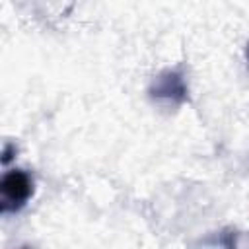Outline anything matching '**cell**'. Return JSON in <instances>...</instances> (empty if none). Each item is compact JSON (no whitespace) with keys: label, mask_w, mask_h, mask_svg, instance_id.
I'll use <instances>...</instances> for the list:
<instances>
[{"label":"cell","mask_w":249,"mask_h":249,"mask_svg":"<svg viewBox=\"0 0 249 249\" xmlns=\"http://www.w3.org/2000/svg\"><path fill=\"white\" fill-rule=\"evenodd\" d=\"M245 62H247V68H249V41L245 45Z\"/></svg>","instance_id":"4"},{"label":"cell","mask_w":249,"mask_h":249,"mask_svg":"<svg viewBox=\"0 0 249 249\" xmlns=\"http://www.w3.org/2000/svg\"><path fill=\"white\" fill-rule=\"evenodd\" d=\"M33 195V179L23 169H10L0 179V212H19Z\"/></svg>","instance_id":"2"},{"label":"cell","mask_w":249,"mask_h":249,"mask_svg":"<svg viewBox=\"0 0 249 249\" xmlns=\"http://www.w3.org/2000/svg\"><path fill=\"white\" fill-rule=\"evenodd\" d=\"M148 95L154 103L165 107H181L189 101V86L181 68H165L154 76L148 86Z\"/></svg>","instance_id":"1"},{"label":"cell","mask_w":249,"mask_h":249,"mask_svg":"<svg viewBox=\"0 0 249 249\" xmlns=\"http://www.w3.org/2000/svg\"><path fill=\"white\" fill-rule=\"evenodd\" d=\"M14 156H16V146H14V144H4V150H2V163L8 165Z\"/></svg>","instance_id":"3"}]
</instances>
